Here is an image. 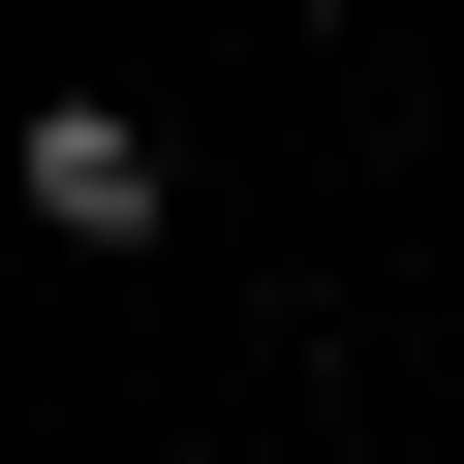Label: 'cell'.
Instances as JSON below:
<instances>
[{"mask_svg":"<svg viewBox=\"0 0 464 464\" xmlns=\"http://www.w3.org/2000/svg\"><path fill=\"white\" fill-rule=\"evenodd\" d=\"M0 186H32V248H155V217H186V155H155L124 93H32V124H0Z\"/></svg>","mask_w":464,"mask_h":464,"instance_id":"cell-1","label":"cell"}]
</instances>
